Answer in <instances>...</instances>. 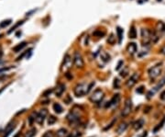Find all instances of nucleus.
Segmentation results:
<instances>
[{
    "instance_id": "25",
    "label": "nucleus",
    "mask_w": 165,
    "mask_h": 137,
    "mask_svg": "<svg viewBox=\"0 0 165 137\" xmlns=\"http://www.w3.org/2000/svg\"><path fill=\"white\" fill-rule=\"evenodd\" d=\"M165 123V117H163V119H162V121H161V123H159V124L156 126L154 129H153V133H157L158 131H160V130L162 128V126H163V124Z\"/></svg>"
},
{
    "instance_id": "6",
    "label": "nucleus",
    "mask_w": 165,
    "mask_h": 137,
    "mask_svg": "<svg viewBox=\"0 0 165 137\" xmlns=\"http://www.w3.org/2000/svg\"><path fill=\"white\" fill-rule=\"evenodd\" d=\"M120 101V95L116 94L114 95V97L111 99V100L109 102H107L108 104L106 105V108H111V109H115L118 106V103Z\"/></svg>"
},
{
    "instance_id": "36",
    "label": "nucleus",
    "mask_w": 165,
    "mask_h": 137,
    "mask_svg": "<svg viewBox=\"0 0 165 137\" xmlns=\"http://www.w3.org/2000/svg\"><path fill=\"white\" fill-rule=\"evenodd\" d=\"M114 87L116 88H118L119 87V80L117 78H115V80H114Z\"/></svg>"
},
{
    "instance_id": "28",
    "label": "nucleus",
    "mask_w": 165,
    "mask_h": 137,
    "mask_svg": "<svg viewBox=\"0 0 165 137\" xmlns=\"http://www.w3.org/2000/svg\"><path fill=\"white\" fill-rule=\"evenodd\" d=\"M36 116H37V112H33L32 114L29 116V118H28V122H29L30 125L32 124L33 121H36Z\"/></svg>"
},
{
    "instance_id": "45",
    "label": "nucleus",
    "mask_w": 165,
    "mask_h": 137,
    "mask_svg": "<svg viewBox=\"0 0 165 137\" xmlns=\"http://www.w3.org/2000/svg\"><path fill=\"white\" fill-rule=\"evenodd\" d=\"M2 55H3V52H2V51L0 50V58H1V57H2Z\"/></svg>"
},
{
    "instance_id": "18",
    "label": "nucleus",
    "mask_w": 165,
    "mask_h": 137,
    "mask_svg": "<svg viewBox=\"0 0 165 137\" xmlns=\"http://www.w3.org/2000/svg\"><path fill=\"white\" fill-rule=\"evenodd\" d=\"M127 128H128V123H126V122L121 123V124L119 125L118 127H117V133H118V134H121V133H124V132H125L126 130H127Z\"/></svg>"
},
{
    "instance_id": "17",
    "label": "nucleus",
    "mask_w": 165,
    "mask_h": 137,
    "mask_svg": "<svg viewBox=\"0 0 165 137\" xmlns=\"http://www.w3.org/2000/svg\"><path fill=\"white\" fill-rule=\"evenodd\" d=\"M68 131H67L66 129H64V128H62V129L58 130L56 133V136L57 137H66L68 136Z\"/></svg>"
},
{
    "instance_id": "11",
    "label": "nucleus",
    "mask_w": 165,
    "mask_h": 137,
    "mask_svg": "<svg viewBox=\"0 0 165 137\" xmlns=\"http://www.w3.org/2000/svg\"><path fill=\"white\" fill-rule=\"evenodd\" d=\"M164 85H165V77H163L161 81H160L159 84H158V85L153 88V90H151L149 93H148V99H151V97H153V95L155 94V92H157V91L159 90L160 88H161Z\"/></svg>"
},
{
    "instance_id": "26",
    "label": "nucleus",
    "mask_w": 165,
    "mask_h": 137,
    "mask_svg": "<svg viewBox=\"0 0 165 137\" xmlns=\"http://www.w3.org/2000/svg\"><path fill=\"white\" fill-rule=\"evenodd\" d=\"M36 132H37V130L35 129V128H32V129L30 130V131H28V133L25 134L24 137H33L35 134H36Z\"/></svg>"
},
{
    "instance_id": "44",
    "label": "nucleus",
    "mask_w": 165,
    "mask_h": 137,
    "mask_svg": "<svg viewBox=\"0 0 165 137\" xmlns=\"http://www.w3.org/2000/svg\"><path fill=\"white\" fill-rule=\"evenodd\" d=\"M5 88H6V87H2V88H1V89H0V94H1V92H2V91L3 90H4V89Z\"/></svg>"
},
{
    "instance_id": "27",
    "label": "nucleus",
    "mask_w": 165,
    "mask_h": 137,
    "mask_svg": "<svg viewBox=\"0 0 165 137\" xmlns=\"http://www.w3.org/2000/svg\"><path fill=\"white\" fill-rule=\"evenodd\" d=\"M107 43L111 45H113L116 43V37L114 36V34H110V36H109L108 39H107Z\"/></svg>"
},
{
    "instance_id": "21",
    "label": "nucleus",
    "mask_w": 165,
    "mask_h": 137,
    "mask_svg": "<svg viewBox=\"0 0 165 137\" xmlns=\"http://www.w3.org/2000/svg\"><path fill=\"white\" fill-rule=\"evenodd\" d=\"M53 109H54V111L57 113V114H61L63 111V107H62L59 103H55V104H53Z\"/></svg>"
},
{
    "instance_id": "14",
    "label": "nucleus",
    "mask_w": 165,
    "mask_h": 137,
    "mask_svg": "<svg viewBox=\"0 0 165 137\" xmlns=\"http://www.w3.org/2000/svg\"><path fill=\"white\" fill-rule=\"evenodd\" d=\"M64 90H65V85L64 84H59V85L57 86L56 91H55L57 97H61V96L63 95V93L64 92Z\"/></svg>"
},
{
    "instance_id": "9",
    "label": "nucleus",
    "mask_w": 165,
    "mask_h": 137,
    "mask_svg": "<svg viewBox=\"0 0 165 137\" xmlns=\"http://www.w3.org/2000/svg\"><path fill=\"white\" fill-rule=\"evenodd\" d=\"M131 109H132V101L130 100V99H128L125 102V106H124V109H123L121 115L123 117H127L128 115L130 113Z\"/></svg>"
},
{
    "instance_id": "5",
    "label": "nucleus",
    "mask_w": 165,
    "mask_h": 137,
    "mask_svg": "<svg viewBox=\"0 0 165 137\" xmlns=\"http://www.w3.org/2000/svg\"><path fill=\"white\" fill-rule=\"evenodd\" d=\"M73 60H72V57H71L69 54L65 55L64 60H63V65H62V68H61V70L63 71V72H66V71H68L69 69L72 67V65H73Z\"/></svg>"
},
{
    "instance_id": "43",
    "label": "nucleus",
    "mask_w": 165,
    "mask_h": 137,
    "mask_svg": "<svg viewBox=\"0 0 165 137\" xmlns=\"http://www.w3.org/2000/svg\"><path fill=\"white\" fill-rule=\"evenodd\" d=\"M161 53H162V54H164V55H165V45L162 47V48H161Z\"/></svg>"
},
{
    "instance_id": "29",
    "label": "nucleus",
    "mask_w": 165,
    "mask_h": 137,
    "mask_svg": "<svg viewBox=\"0 0 165 137\" xmlns=\"http://www.w3.org/2000/svg\"><path fill=\"white\" fill-rule=\"evenodd\" d=\"M10 23H11V19L4 20V21H2V22L0 23V28H6V27L8 26Z\"/></svg>"
},
{
    "instance_id": "30",
    "label": "nucleus",
    "mask_w": 165,
    "mask_h": 137,
    "mask_svg": "<svg viewBox=\"0 0 165 137\" xmlns=\"http://www.w3.org/2000/svg\"><path fill=\"white\" fill-rule=\"evenodd\" d=\"M105 31H101V30H95V32L93 33V35L94 36H96V37H103V36H105Z\"/></svg>"
},
{
    "instance_id": "12",
    "label": "nucleus",
    "mask_w": 165,
    "mask_h": 137,
    "mask_svg": "<svg viewBox=\"0 0 165 137\" xmlns=\"http://www.w3.org/2000/svg\"><path fill=\"white\" fill-rule=\"evenodd\" d=\"M127 50H128V52H129V53H130L131 55L135 54L136 52H137V51H138L137 44H136L135 43H129V45H128V47H127Z\"/></svg>"
},
{
    "instance_id": "13",
    "label": "nucleus",
    "mask_w": 165,
    "mask_h": 137,
    "mask_svg": "<svg viewBox=\"0 0 165 137\" xmlns=\"http://www.w3.org/2000/svg\"><path fill=\"white\" fill-rule=\"evenodd\" d=\"M159 40H160V35L159 33H158V31H156V30L151 31V42H152V43H157Z\"/></svg>"
},
{
    "instance_id": "34",
    "label": "nucleus",
    "mask_w": 165,
    "mask_h": 137,
    "mask_svg": "<svg viewBox=\"0 0 165 137\" xmlns=\"http://www.w3.org/2000/svg\"><path fill=\"white\" fill-rule=\"evenodd\" d=\"M128 74H129V69H128V68H125V70L122 71V72L120 73V76H121V77H125L126 76L128 75Z\"/></svg>"
},
{
    "instance_id": "16",
    "label": "nucleus",
    "mask_w": 165,
    "mask_h": 137,
    "mask_svg": "<svg viewBox=\"0 0 165 137\" xmlns=\"http://www.w3.org/2000/svg\"><path fill=\"white\" fill-rule=\"evenodd\" d=\"M144 123H145L144 120H143V119H139V120H138V121H136L135 123H134V125H133V127H134V129H135L136 131H138V130H139L140 128L143 127V125H144Z\"/></svg>"
},
{
    "instance_id": "40",
    "label": "nucleus",
    "mask_w": 165,
    "mask_h": 137,
    "mask_svg": "<svg viewBox=\"0 0 165 137\" xmlns=\"http://www.w3.org/2000/svg\"><path fill=\"white\" fill-rule=\"evenodd\" d=\"M69 74H70V73L67 72L66 74H65V77H66L68 79H72V78H73V76H72V75H69Z\"/></svg>"
},
{
    "instance_id": "8",
    "label": "nucleus",
    "mask_w": 165,
    "mask_h": 137,
    "mask_svg": "<svg viewBox=\"0 0 165 137\" xmlns=\"http://www.w3.org/2000/svg\"><path fill=\"white\" fill-rule=\"evenodd\" d=\"M47 115H48V111H47L46 109H40V111H39V112H37L36 121L39 123V124H42Z\"/></svg>"
},
{
    "instance_id": "15",
    "label": "nucleus",
    "mask_w": 165,
    "mask_h": 137,
    "mask_svg": "<svg viewBox=\"0 0 165 137\" xmlns=\"http://www.w3.org/2000/svg\"><path fill=\"white\" fill-rule=\"evenodd\" d=\"M15 127H16L15 123H10V124H8V126L6 127V129L5 130V135H4V137H8V135L11 133V132H12L13 130L15 129Z\"/></svg>"
},
{
    "instance_id": "22",
    "label": "nucleus",
    "mask_w": 165,
    "mask_h": 137,
    "mask_svg": "<svg viewBox=\"0 0 165 137\" xmlns=\"http://www.w3.org/2000/svg\"><path fill=\"white\" fill-rule=\"evenodd\" d=\"M157 31L160 33L165 31V24L163 22H161V21H159L157 23Z\"/></svg>"
},
{
    "instance_id": "20",
    "label": "nucleus",
    "mask_w": 165,
    "mask_h": 137,
    "mask_svg": "<svg viewBox=\"0 0 165 137\" xmlns=\"http://www.w3.org/2000/svg\"><path fill=\"white\" fill-rule=\"evenodd\" d=\"M26 42H23V43H19V44H18V45H16V46L13 48V51H14L15 52H20V51L22 50L23 48H24L25 46H26Z\"/></svg>"
},
{
    "instance_id": "23",
    "label": "nucleus",
    "mask_w": 165,
    "mask_h": 137,
    "mask_svg": "<svg viewBox=\"0 0 165 137\" xmlns=\"http://www.w3.org/2000/svg\"><path fill=\"white\" fill-rule=\"evenodd\" d=\"M101 59H102L103 62L107 63L109 60H110V55H109L108 53H107V52H103L102 53H101Z\"/></svg>"
},
{
    "instance_id": "4",
    "label": "nucleus",
    "mask_w": 165,
    "mask_h": 137,
    "mask_svg": "<svg viewBox=\"0 0 165 137\" xmlns=\"http://www.w3.org/2000/svg\"><path fill=\"white\" fill-rule=\"evenodd\" d=\"M73 64L77 68H82L85 66V62L82 56L81 55V53L79 52H75L74 55H73Z\"/></svg>"
},
{
    "instance_id": "10",
    "label": "nucleus",
    "mask_w": 165,
    "mask_h": 137,
    "mask_svg": "<svg viewBox=\"0 0 165 137\" xmlns=\"http://www.w3.org/2000/svg\"><path fill=\"white\" fill-rule=\"evenodd\" d=\"M139 73H134L132 76L130 77V78L129 79V80L127 81V83H126V85H127L128 87H134V86L136 85V83L139 81Z\"/></svg>"
},
{
    "instance_id": "3",
    "label": "nucleus",
    "mask_w": 165,
    "mask_h": 137,
    "mask_svg": "<svg viewBox=\"0 0 165 137\" xmlns=\"http://www.w3.org/2000/svg\"><path fill=\"white\" fill-rule=\"evenodd\" d=\"M161 70H162V66H161V64L155 65V66L151 67L149 70V76L151 79H155L159 77L161 74Z\"/></svg>"
},
{
    "instance_id": "42",
    "label": "nucleus",
    "mask_w": 165,
    "mask_h": 137,
    "mask_svg": "<svg viewBox=\"0 0 165 137\" xmlns=\"http://www.w3.org/2000/svg\"><path fill=\"white\" fill-rule=\"evenodd\" d=\"M10 69V67H5V68H1L0 69V72H3V71H8V70H9Z\"/></svg>"
},
{
    "instance_id": "19",
    "label": "nucleus",
    "mask_w": 165,
    "mask_h": 137,
    "mask_svg": "<svg viewBox=\"0 0 165 137\" xmlns=\"http://www.w3.org/2000/svg\"><path fill=\"white\" fill-rule=\"evenodd\" d=\"M129 38H131V39L137 38V30H136L135 26H131L130 30H129Z\"/></svg>"
},
{
    "instance_id": "32",
    "label": "nucleus",
    "mask_w": 165,
    "mask_h": 137,
    "mask_svg": "<svg viewBox=\"0 0 165 137\" xmlns=\"http://www.w3.org/2000/svg\"><path fill=\"white\" fill-rule=\"evenodd\" d=\"M21 24H23V21H18V22L17 23V24L15 25L14 27H12V28L10 29V30H8V33H11V32H12V31H14V30H16V29L18 28V26H20V25H21Z\"/></svg>"
},
{
    "instance_id": "41",
    "label": "nucleus",
    "mask_w": 165,
    "mask_h": 137,
    "mask_svg": "<svg viewBox=\"0 0 165 137\" xmlns=\"http://www.w3.org/2000/svg\"><path fill=\"white\" fill-rule=\"evenodd\" d=\"M161 99H162V100H165V90L161 94Z\"/></svg>"
},
{
    "instance_id": "24",
    "label": "nucleus",
    "mask_w": 165,
    "mask_h": 137,
    "mask_svg": "<svg viewBox=\"0 0 165 137\" xmlns=\"http://www.w3.org/2000/svg\"><path fill=\"white\" fill-rule=\"evenodd\" d=\"M117 37H118V43H121L122 38H123V30L120 27H117Z\"/></svg>"
},
{
    "instance_id": "37",
    "label": "nucleus",
    "mask_w": 165,
    "mask_h": 137,
    "mask_svg": "<svg viewBox=\"0 0 165 137\" xmlns=\"http://www.w3.org/2000/svg\"><path fill=\"white\" fill-rule=\"evenodd\" d=\"M51 93H52V89H48V90H46L44 93H43V96H44V97H47V96L50 95Z\"/></svg>"
},
{
    "instance_id": "31",
    "label": "nucleus",
    "mask_w": 165,
    "mask_h": 137,
    "mask_svg": "<svg viewBox=\"0 0 165 137\" xmlns=\"http://www.w3.org/2000/svg\"><path fill=\"white\" fill-rule=\"evenodd\" d=\"M57 121V119L54 117V116H50V118L48 119V124L49 125H52L53 123H55Z\"/></svg>"
},
{
    "instance_id": "1",
    "label": "nucleus",
    "mask_w": 165,
    "mask_h": 137,
    "mask_svg": "<svg viewBox=\"0 0 165 137\" xmlns=\"http://www.w3.org/2000/svg\"><path fill=\"white\" fill-rule=\"evenodd\" d=\"M74 95L76 97H82V96H85L88 93V86L85 83H82V84H78L76 87H74Z\"/></svg>"
},
{
    "instance_id": "38",
    "label": "nucleus",
    "mask_w": 165,
    "mask_h": 137,
    "mask_svg": "<svg viewBox=\"0 0 165 137\" xmlns=\"http://www.w3.org/2000/svg\"><path fill=\"white\" fill-rule=\"evenodd\" d=\"M137 93H139V94H142L143 92H144V87L143 86H141V87H139V88L137 89Z\"/></svg>"
},
{
    "instance_id": "35",
    "label": "nucleus",
    "mask_w": 165,
    "mask_h": 137,
    "mask_svg": "<svg viewBox=\"0 0 165 137\" xmlns=\"http://www.w3.org/2000/svg\"><path fill=\"white\" fill-rule=\"evenodd\" d=\"M42 137H53L52 132H46V133L42 135Z\"/></svg>"
},
{
    "instance_id": "39",
    "label": "nucleus",
    "mask_w": 165,
    "mask_h": 137,
    "mask_svg": "<svg viewBox=\"0 0 165 137\" xmlns=\"http://www.w3.org/2000/svg\"><path fill=\"white\" fill-rule=\"evenodd\" d=\"M27 53H28V51H26V52H23V53H22V54L20 55V56H18V59H17V60L18 61V60H20V59H22V57H23V56H25V55H26Z\"/></svg>"
},
{
    "instance_id": "7",
    "label": "nucleus",
    "mask_w": 165,
    "mask_h": 137,
    "mask_svg": "<svg viewBox=\"0 0 165 137\" xmlns=\"http://www.w3.org/2000/svg\"><path fill=\"white\" fill-rule=\"evenodd\" d=\"M141 38L143 40V45H148L151 43V31L148 29L141 30Z\"/></svg>"
},
{
    "instance_id": "33",
    "label": "nucleus",
    "mask_w": 165,
    "mask_h": 137,
    "mask_svg": "<svg viewBox=\"0 0 165 137\" xmlns=\"http://www.w3.org/2000/svg\"><path fill=\"white\" fill-rule=\"evenodd\" d=\"M123 65H124V62H123V60H120L118 62V64H117V67H116V70H119V69L123 66Z\"/></svg>"
},
{
    "instance_id": "2",
    "label": "nucleus",
    "mask_w": 165,
    "mask_h": 137,
    "mask_svg": "<svg viewBox=\"0 0 165 137\" xmlns=\"http://www.w3.org/2000/svg\"><path fill=\"white\" fill-rule=\"evenodd\" d=\"M103 99H104V92L101 89H95L90 96V100L94 103H99Z\"/></svg>"
}]
</instances>
